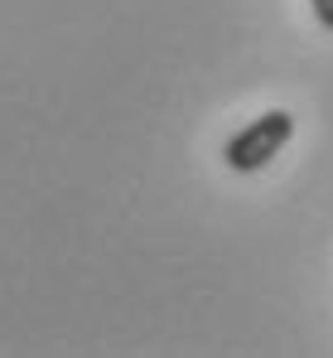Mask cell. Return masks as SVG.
I'll return each mask as SVG.
<instances>
[{
  "instance_id": "1",
  "label": "cell",
  "mask_w": 333,
  "mask_h": 358,
  "mask_svg": "<svg viewBox=\"0 0 333 358\" xmlns=\"http://www.w3.org/2000/svg\"><path fill=\"white\" fill-rule=\"evenodd\" d=\"M290 136H295V117L290 112H280V107L276 112H261V117L246 121L237 136H227L222 160H227L232 175H256V170H266L280 150L290 145Z\"/></svg>"
},
{
  "instance_id": "2",
  "label": "cell",
  "mask_w": 333,
  "mask_h": 358,
  "mask_svg": "<svg viewBox=\"0 0 333 358\" xmlns=\"http://www.w3.org/2000/svg\"><path fill=\"white\" fill-rule=\"evenodd\" d=\"M314 5V20H319V29H329L333 34V0H309Z\"/></svg>"
}]
</instances>
